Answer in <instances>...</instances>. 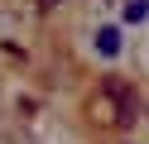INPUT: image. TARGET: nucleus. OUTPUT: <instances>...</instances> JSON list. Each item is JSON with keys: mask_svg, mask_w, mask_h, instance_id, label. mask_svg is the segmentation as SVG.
Instances as JSON below:
<instances>
[{"mask_svg": "<svg viewBox=\"0 0 149 144\" xmlns=\"http://www.w3.org/2000/svg\"><path fill=\"white\" fill-rule=\"evenodd\" d=\"M125 19H130V24L149 19V0H130V5H125Z\"/></svg>", "mask_w": 149, "mask_h": 144, "instance_id": "obj_3", "label": "nucleus"}, {"mask_svg": "<svg viewBox=\"0 0 149 144\" xmlns=\"http://www.w3.org/2000/svg\"><path fill=\"white\" fill-rule=\"evenodd\" d=\"M39 5H58V0H39Z\"/></svg>", "mask_w": 149, "mask_h": 144, "instance_id": "obj_4", "label": "nucleus"}, {"mask_svg": "<svg viewBox=\"0 0 149 144\" xmlns=\"http://www.w3.org/2000/svg\"><path fill=\"white\" fill-rule=\"evenodd\" d=\"M139 115V96L130 82H120V77H106L101 82V96H96V120L106 125H130Z\"/></svg>", "mask_w": 149, "mask_h": 144, "instance_id": "obj_1", "label": "nucleus"}, {"mask_svg": "<svg viewBox=\"0 0 149 144\" xmlns=\"http://www.w3.org/2000/svg\"><path fill=\"white\" fill-rule=\"evenodd\" d=\"M96 53L101 58H116L120 53V29H101V34H96Z\"/></svg>", "mask_w": 149, "mask_h": 144, "instance_id": "obj_2", "label": "nucleus"}]
</instances>
